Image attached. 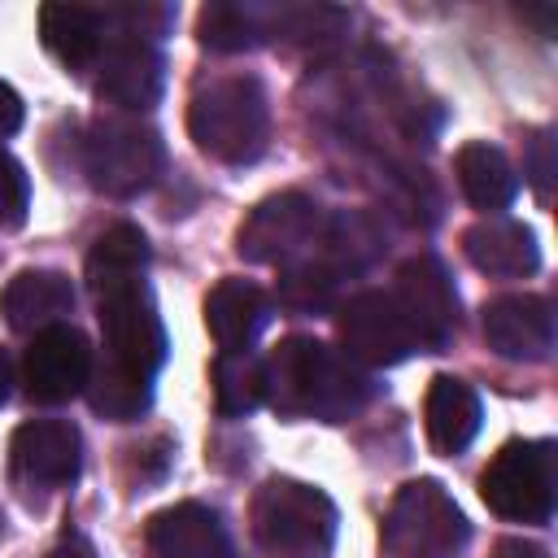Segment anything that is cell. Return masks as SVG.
Instances as JSON below:
<instances>
[{"label": "cell", "instance_id": "cell-8", "mask_svg": "<svg viewBox=\"0 0 558 558\" xmlns=\"http://www.w3.org/2000/svg\"><path fill=\"white\" fill-rule=\"evenodd\" d=\"M392 301L401 305L418 349L427 353H440L453 344L458 336V292H453V279L449 270L440 266V257L432 253H418V257H405L397 266V283H392Z\"/></svg>", "mask_w": 558, "mask_h": 558}, {"label": "cell", "instance_id": "cell-14", "mask_svg": "<svg viewBox=\"0 0 558 558\" xmlns=\"http://www.w3.org/2000/svg\"><path fill=\"white\" fill-rule=\"evenodd\" d=\"M484 340L506 362H549L554 314L532 292H510L484 305Z\"/></svg>", "mask_w": 558, "mask_h": 558}, {"label": "cell", "instance_id": "cell-6", "mask_svg": "<svg viewBox=\"0 0 558 558\" xmlns=\"http://www.w3.org/2000/svg\"><path fill=\"white\" fill-rule=\"evenodd\" d=\"M471 523L436 480H410L384 519V549L392 558H462Z\"/></svg>", "mask_w": 558, "mask_h": 558}, {"label": "cell", "instance_id": "cell-27", "mask_svg": "<svg viewBox=\"0 0 558 558\" xmlns=\"http://www.w3.org/2000/svg\"><path fill=\"white\" fill-rule=\"evenodd\" d=\"M22 126V96L0 78V135H13Z\"/></svg>", "mask_w": 558, "mask_h": 558}, {"label": "cell", "instance_id": "cell-15", "mask_svg": "<svg viewBox=\"0 0 558 558\" xmlns=\"http://www.w3.org/2000/svg\"><path fill=\"white\" fill-rule=\"evenodd\" d=\"M462 253L475 270H484L493 279H523L541 266V248H536L532 227H523L514 218H501V214H488L475 227H466L462 231Z\"/></svg>", "mask_w": 558, "mask_h": 558}, {"label": "cell", "instance_id": "cell-21", "mask_svg": "<svg viewBox=\"0 0 558 558\" xmlns=\"http://www.w3.org/2000/svg\"><path fill=\"white\" fill-rule=\"evenodd\" d=\"M453 166H458V183H462L466 201H471L475 209H484V214L506 209V205L514 201V192H519V174H514L510 157H506L497 144H488V140L462 144Z\"/></svg>", "mask_w": 558, "mask_h": 558}, {"label": "cell", "instance_id": "cell-1", "mask_svg": "<svg viewBox=\"0 0 558 558\" xmlns=\"http://www.w3.org/2000/svg\"><path fill=\"white\" fill-rule=\"evenodd\" d=\"M96 305H100L105 357L100 366L92 362L87 397L96 414L113 423H131L153 401V379L166 362V327L157 318V305L144 279L100 288Z\"/></svg>", "mask_w": 558, "mask_h": 558}, {"label": "cell", "instance_id": "cell-26", "mask_svg": "<svg viewBox=\"0 0 558 558\" xmlns=\"http://www.w3.org/2000/svg\"><path fill=\"white\" fill-rule=\"evenodd\" d=\"M527 179H532V187H536L541 196H549L554 161H549V135H545V131H541V135L532 140V161H527Z\"/></svg>", "mask_w": 558, "mask_h": 558}, {"label": "cell", "instance_id": "cell-20", "mask_svg": "<svg viewBox=\"0 0 558 558\" xmlns=\"http://www.w3.org/2000/svg\"><path fill=\"white\" fill-rule=\"evenodd\" d=\"M480 397L458 375H436L427 388V440L436 453H462L480 432Z\"/></svg>", "mask_w": 558, "mask_h": 558}, {"label": "cell", "instance_id": "cell-17", "mask_svg": "<svg viewBox=\"0 0 558 558\" xmlns=\"http://www.w3.org/2000/svg\"><path fill=\"white\" fill-rule=\"evenodd\" d=\"M74 310V288L61 270H17L0 292V314L13 331L39 336Z\"/></svg>", "mask_w": 558, "mask_h": 558}, {"label": "cell", "instance_id": "cell-3", "mask_svg": "<svg viewBox=\"0 0 558 558\" xmlns=\"http://www.w3.org/2000/svg\"><path fill=\"white\" fill-rule=\"evenodd\" d=\"M196 148L222 166H253L270 140V105L253 74H227L201 87L187 105Z\"/></svg>", "mask_w": 558, "mask_h": 558}, {"label": "cell", "instance_id": "cell-7", "mask_svg": "<svg viewBox=\"0 0 558 558\" xmlns=\"http://www.w3.org/2000/svg\"><path fill=\"white\" fill-rule=\"evenodd\" d=\"M480 497L510 523H549L558 501V453L549 440H510L480 475Z\"/></svg>", "mask_w": 558, "mask_h": 558}, {"label": "cell", "instance_id": "cell-16", "mask_svg": "<svg viewBox=\"0 0 558 558\" xmlns=\"http://www.w3.org/2000/svg\"><path fill=\"white\" fill-rule=\"evenodd\" d=\"M148 554L153 558H231V541L209 506L179 501L148 519Z\"/></svg>", "mask_w": 558, "mask_h": 558}, {"label": "cell", "instance_id": "cell-24", "mask_svg": "<svg viewBox=\"0 0 558 558\" xmlns=\"http://www.w3.org/2000/svg\"><path fill=\"white\" fill-rule=\"evenodd\" d=\"M196 35L214 52H248L270 31H266V17L248 4H205L201 22H196Z\"/></svg>", "mask_w": 558, "mask_h": 558}, {"label": "cell", "instance_id": "cell-12", "mask_svg": "<svg viewBox=\"0 0 558 558\" xmlns=\"http://www.w3.org/2000/svg\"><path fill=\"white\" fill-rule=\"evenodd\" d=\"M96 70H100L96 92L109 105H118L122 113H144L161 100L166 61L153 48V39H144V35H126V31L109 35L100 57H96Z\"/></svg>", "mask_w": 558, "mask_h": 558}, {"label": "cell", "instance_id": "cell-22", "mask_svg": "<svg viewBox=\"0 0 558 558\" xmlns=\"http://www.w3.org/2000/svg\"><path fill=\"white\" fill-rule=\"evenodd\" d=\"M144 266H148V240L140 227L131 222H118L109 227L92 253H87V283L92 292L109 288V283H126V279H144Z\"/></svg>", "mask_w": 558, "mask_h": 558}, {"label": "cell", "instance_id": "cell-25", "mask_svg": "<svg viewBox=\"0 0 558 558\" xmlns=\"http://www.w3.org/2000/svg\"><path fill=\"white\" fill-rule=\"evenodd\" d=\"M31 209V179L17 157L0 148V231H17Z\"/></svg>", "mask_w": 558, "mask_h": 558}, {"label": "cell", "instance_id": "cell-19", "mask_svg": "<svg viewBox=\"0 0 558 558\" xmlns=\"http://www.w3.org/2000/svg\"><path fill=\"white\" fill-rule=\"evenodd\" d=\"M39 39L61 65L87 70V65H96V57L109 39V13H96L83 4H44L39 9Z\"/></svg>", "mask_w": 558, "mask_h": 558}, {"label": "cell", "instance_id": "cell-28", "mask_svg": "<svg viewBox=\"0 0 558 558\" xmlns=\"http://www.w3.org/2000/svg\"><path fill=\"white\" fill-rule=\"evenodd\" d=\"M48 558H96V549H92V541H87V536L70 532V536H61V541L52 545V554H48Z\"/></svg>", "mask_w": 558, "mask_h": 558}, {"label": "cell", "instance_id": "cell-23", "mask_svg": "<svg viewBox=\"0 0 558 558\" xmlns=\"http://www.w3.org/2000/svg\"><path fill=\"white\" fill-rule=\"evenodd\" d=\"M214 401L222 418L253 414L266 401V362L244 349V353H218L214 362Z\"/></svg>", "mask_w": 558, "mask_h": 558}, {"label": "cell", "instance_id": "cell-10", "mask_svg": "<svg viewBox=\"0 0 558 558\" xmlns=\"http://www.w3.org/2000/svg\"><path fill=\"white\" fill-rule=\"evenodd\" d=\"M340 353L357 366H397L418 353V340L392 292H357L340 310Z\"/></svg>", "mask_w": 558, "mask_h": 558}, {"label": "cell", "instance_id": "cell-30", "mask_svg": "<svg viewBox=\"0 0 558 558\" xmlns=\"http://www.w3.org/2000/svg\"><path fill=\"white\" fill-rule=\"evenodd\" d=\"M9 392H13V366H9V353L0 349V405L9 401Z\"/></svg>", "mask_w": 558, "mask_h": 558}, {"label": "cell", "instance_id": "cell-9", "mask_svg": "<svg viewBox=\"0 0 558 558\" xmlns=\"http://www.w3.org/2000/svg\"><path fill=\"white\" fill-rule=\"evenodd\" d=\"M323 231V214L305 192H279L266 196L235 231V253L244 262H262V266H288L292 257H301L314 235Z\"/></svg>", "mask_w": 558, "mask_h": 558}, {"label": "cell", "instance_id": "cell-29", "mask_svg": "<svg viewBox=\"0 0 558 558\" xmlns=\"http://www.w3.org/2000/svg\"><path fill=\"white\" fill-rule=\"evenodd\" d=\"M493 558H549V554H545L541 545H532V541H519V536H510V541H497Z\"/></svg>", "mask_w": 558, "mask_h": 558}, {"label": "cell", "instance_id": "cell-18", "mask_svg": "<svg viewBox=\"0 0 558 558\" xmlns=\"http://www.w3.org/2000/svg\"><path fill=\"white\" fill-rule=\"evenodd\" d=\"M270 318V301L248 279H218L205 296V327L222 353H244L262 336Z\"/></svg>", "mask_w": 558, "mask_h": 558}, {"label": "cell", "instance_id": "cell-2", "mask_svg": "<svg viewBox=\"0 0 558 558\" xmlns=\"http://www.w3.org/2000/svg\"><path fill=\"white\" fill-rule=\"evenodd\" d=\"M371 375L314 336H288L266 357V401L283 418L344 423L371 401Z\"/></svg>", "mask_w": 558, "mask_h": 558}, {"label": "cell", "instance_id": "cell-11", "mask_svg": "<svg viewBox=\"0 0 558 558\" xmlns=\"http://www.w3.org/2000/svg\"><path fill=\"white\" fill-rule=\"evenodd\" d=\"M92 379V344L78 327L57 323L39 336H31V349L22 357V384L26 397L39 405H61L78 392H87Z\"/></svg>", "mask_w": 558, "mask_h": 558}, {"label": "cell", "instance_id": "cell-13", "mask_svg": "<svg viewBox=\"0 0 558 558\" xmlns=\"http://www.w3.org/2000/svg\"><path fill=\"white\" fill-rule=\"evenodd\" d=\"M83 440L78 427L65 418H35L22 423L13 436V471L31 488H65L78 480Z\"/></svg>", "mask_w": 558, "mask_h": 558}, {"label": "cell", "instance_id": "cell-5", "mask_svg": "<svg viewBox=\"0 0 558 558\" xmlns=\"http://www.w3.org/2000/svg\"><path fill=\"white\" fill-rule=\"evenodd\" d=\"M166 170V144L131 113H100L83 140V174L96 192L131 201L148 192Z\"/></svg>", "mask_w": 558, "mask_h": 558}, {"label": "cell", "instance_id": "cell-4", "mask_svg": "<svg viewBox=\"0 0 558 558\" xmlns=\"http://www.w3.org/2000/svg\"><path fill=\"white\" fill-rule=\"evenodd\" d=\"M253 536L270 558H331L336 506L301 480H266L253 497Z\"/></svg>", "mask_w": 558, "mask_h": 558}]
</instances>
